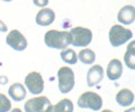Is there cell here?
Returning <instances> with one entry per match:
<instances>
[{"label": "cell", "mask_w": 135, "mask_h": 112, "mask_svg": "<svg viewBox=\"0 0 135 112\" xmlns=\"http://www.w3.org/2000/svg\"><path fill=\"white\" fill-rule=\"evenodd\" d=\"M46 46L55 49H64L71 45V36L69 31H59L55 29L49 30L44 36Z\"/></svg>", "instance_id": "obj_1"}, {"label": "cell", "mask_w": 135, "mask_h": 112, "mask_svg": "<svg viewBox=\"0 0 135 112\" xmlns=\"http://www.w3.org/2000/svg\"><path fill=\"white\" fill-rule=\"evenodd\" d=\"M133 33L127 28L122 27L120 25H114L109 30V41L113 47H118L132 38Z\"/></svg>", "instance_id": "obj_2"}, {"label": "cell", "mask_w": 135, "mask_h": 112, "mask_svg": "<svg viewBox=\"0 0 135 112\" xmlns=\"http://www.w3.org/2000/svg\"><path fill=\"white\" fill-rule=\"evenodd\" d=\"M71 45L77 47H86L92 40V31L84 27H73L70 31Z\"/></svg>", "instance_id": "obj_3"}, {"label": "cell", "mask_w": 135, "mask_h": 112, "mask_svg": "<svg viewBox=\"0 0 135 112\" xmlns=\"http://www.w3.org/2000/svg\"><path fill=\"white\" fill-rule=\"evenodd\" d=\"M59 90L61 93H69L74 88V73L70 67L63 66L57 72Z\"/></svg>", "instance_id": "obj_4"}, {"label": "cell", "mask_w": 135, "mask_h": 112, "mask_svg": "<svg viewBox=\"0 0 135 112\" xmlns=\"http://www.w3.org/2000/svg\"><path fill=\"white\" fill-rule=\"evenodd\" d=\"M78 106L82 109H91L94 111H98L103 106V99L99 94L91 91L82 93L78 99Z\"/></svg>", "instance_id": "obj_5"}, {"label": "cell", "mask_w": 135, "mask_h": 112, "mask_svg": "<svg viewBox=\"0 0 135 112\" xmlns=\"http://www.w3.org/2000/svg\"><path fill=\"white\" fill-rule=\"evenodd\" d=\"M25 86L32 94H41L44 90V80L38 72H31L25 77Z\"/></svg>", "instance_id": "obj_6"}, {"label": "cell", "mask_w": 135, "mask_h": 112, "mask_svg": "<svg viewBox=\"0 0 135 112\" xmlns=\"http://www.w3.org/2000/svg\"><path fill=\"white\" fill-rule=\"evenodd\" d=\"M50 105L51 102L46 97H36L26 101L24 110L25 112H46Z\"/></svg>", "instance_id": "obj_7"}, {"label": "cell", "mask_w": 135, "mask_h": 112, "mask_svg": "<svg viewBox=\"0 0 135 112\" xmlns=\"http://www.w3.org/2000/svg\"><path fill=\"white\" fill-rule=\"evenodd\" d=\"M6 43L7 45H9L11 48H14L15 51L22 52L24 49H26L27 47V40L24 37V35L20 33L19 30L14 29L8 34L7 38H6Z\"/></svg>", "instance_id": "obj_8"}, {"label": "cell", "mask_w": 135, "mask_h": 112, "mask_svg": "<svg viewBox=\"0 0 135 112\" xmlns=\"http://www.w3.org/2000/svg\"><path fill=\"white\" fill-rule=\"evenodd\" d=\"M104 78V70L100 65H94L89 68L87 73V85L89 88H92L103 81Z\"/></svg>", "instance_id": "obj_9"}, {"label": "cell", "mask_w": 135, "mask_h": 112, "mask_svg": "<svg viewBox=\"0 0 135 112\" xmlns=\"http://www.w3.org/2000/svg\"><path fill=\"white\" fill-rule=\"evenodd\" d=\"M118 22L123 25H131L135 22V7L127 5L124 6L118 11L117 15Z\"/></svg>", "instance_id": "obj_10"}, {"label": "cell", "mask_w": 135, "mask_h": 112, "mask_svg": "<svg viewBox=\"0 0 135 112\" xmlns=\"http://www.w3.org/2000/svg\"><path fill=\"white\" fill-rule=\"evenodd\" d=\"M55 19V12L50 8H44L41 9L36 15V24L40 26H50Z\"/></svg>", "instance_id": "obj_11"}, {"label": "cell", "mask_w": 135, "mask_h": 112, "mask_svg": "<svg viewBox=\"0 0 135 112\" xmlns=\"http://www.w3.org/2000/svg\"><path fill=\"white\" fill-rule=\"evenodd\" d=\"M107 76L110 81H116L122 76V73H123V65H122V62L117 58H114L108 63L107 66Z\"/></svg>", "instance_id": "obj_12"}, {"label": "cell", "mask_w": 135, "mask_h": 112, "mask_svg": "<svg viewBox=\"0 0 135 112\" xmlns=\"http://www.w3.org/2000/svg\"><path fill=\"white\" fill-rule=\"evenodd\" d=\"M116 102L120 106H129L134 102V93L128 89H123L116 94Z\"/></svg>", "instance_id": "obj_13"}, {"label": "cell", "mask_w": 135, "mask_h": 112, "mask_svg": "<svg viewBox=\"0 0 135 112\" xmlns=\"http://www.w3.org/2000/svg\"><path fill=\"white\" fill-rule=\"evenodd\" d=\"M46 112H73V103L69 99H63L55 105L51 104Z\"/></svg>", "instance_id": "obj_14"}, {"label": "cell", "mask_w": 135, "mask_h": 112, "mask_svg": "<svg viewBox=\"0 0 135 112\" xmlns=\"http://www.w3.org/2000/svg\"><path fill=\"white\" fill-rule=\"evenodd\" d=\"M8 93H9V97L17 102L25 99L27 94L25 86L23 84H20V83H14L9 88V90H8Z\"/></svg>", "instance_id": "obj_15"}, {"label": "cell", "mask_w": 135, "mask_h": 112, "mask_svg": "<svg viewBox=\"0 0 135 112\" xmlns=\"http://www.w3.org/2000/svg\"><path fill=\"white\" fill-rule=\"evenodd\" d=\"M124 62L131 70H135V40H132L127 45V49L124 54Z\"/></svg>", "instance_id": "obj_16"}, {"label": "cell", "mask_w": 135, "mask_h": 112, "mask_svg": "<svg viewBox=\"0 0 135 112\" xmlns=\"http://www.w3.org/2000/svg\"><path fill=\"white\" fill-rule=\"evenodd\" d=\"M78 60L83 64H92L96 61V54L90 48H84L79 52Z\"/></svg>", "instance_id": "obj_17"}, {"label": "cell", "mask_w": 135, "mask_h": 112, "mask_svg": "<svg viewBox=\"0 0 135 112\" xmlns=\"http://www.w3.org/2000/svg\"><path fill=\"white\" fill-rule=\"evenodd\" d=\"M61 58L64 63L75 64L78 61V55L72 48H64L61 51Z\"/></svg>", "instance_id": "obj_18"}, {"label": "cell", "mask_w": 135, "mask_h": 112, "mask_svg": "<svg viewBox=\"0 0 135 112\" xmlns=\"http://www.w3.org/2000/svg\"><path fill=\"white\" fill-rule=\"evenodd\" d=\"M11 109V102L5 94L0 93V112H8Z\"/></svg>", "instance_id": "obj_19"}, {"label": "cell", "mask_w": 135, "mask_h": 112, "mask_svg": "<svg viewBox=\"0 0 135 112\" xmlns=\"http://www.w3.org/2000/svg\"><path fill=\"white\" fill-rule=\"evenodd\" d=\"M33 2H34V5L35 6L41 7V8L46 7L49 5V0H33Z\"/></svg>", "instance_id": "obj_20"}, {"label": "cell", "mask_w": 135, "mask_h": 112, "mask_svg": "<svg viewBox=\"0 0 135 112\" xmlns=\"http://www.w3.org/2000/svg\"><path fill=\"white\" fill-rule=\"evenodd\" d=\"M7 29H8V27L6 26V24L3 23L2 20H0V31L5 33V31H7Z\"/></svg>", "instance_id": "obj_21"}, {"label": "cell", "mask_w": 135, "mask_h": 112, "mask_svg": "<svg viewBox=\"0 0 135 112\" xmlns=\"http://www.w3.org/2000/svg\"><path fill=\"white\" fill-rule=\"evenodd\" d=\"M124 112H135V106L134 108H131V109H127V110L124 111Z\"/></svg>", "instance_id": "obj_22"}, {"label": "cell", "mask_w": 135, "mask_h": 112, "mask_svg": "<svg viewBox=\"0 0 135 112\" xmlns=\"http://www.w3.org/2000/svg\"><path fill=\"white\" fill-rule=\"evenodd\" d=\"M10 112H23L22 110H20V109H18V108H16V109H14V110H11Z\"/></svg>", "instance_id": "obj_23"}, {"label": "cell", "mask_w": 135, "mask_h": 112, "mask_svg": "<svg viewBox=\"0 0 135 112\" xmlns=\"http://www.w3.org/2000/svg\"><path fill=\"white\" fill-rule=\"evenodd\" d=\"M101 112H113V111H112V110H108V109H106V110H103Z\"/></svg>", "instance_id": "obj_24"}, {"label": "cell", "mask_w": 135, "mask_h": 112, "mask_svg": "<svg viewBox=\"0 0 135 112\" xmlns=\"http://www.w3.org/2000/svg\"><path fill=\"white\" fill-rule=\"evenodd\" d=\"M3 1H6V2H9V1H11V0H3Z\"/></svg>", "instance_id": "obj_25"}]
</instances>
